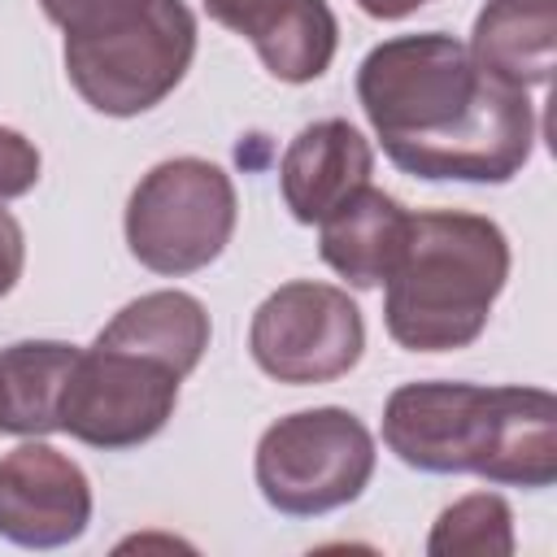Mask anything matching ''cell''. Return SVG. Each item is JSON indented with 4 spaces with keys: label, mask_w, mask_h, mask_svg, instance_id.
Wrapping results in <instances>:
<instances>
[{
    "label": "cell",
    "mask_w": 557,
    "mask_h": 557,
    "mask_svg": "<svg viewBox=\"0 0 557 557\" xmlns=\"http://www.w3.org/2000/svg\"><path fill=\"white\" fill-rule=\"evenodd\" d=\"M431 557H509L513 553V513L496 492H474L448 505L435 518L426 540Z\"/></svg>",
    "instance_id": "obj_16"
},
{
    "label": "cell",
    "mask_w": 557,
    "mask_h": 557,
    "mask_svg": "<svg viewBox=\"0 0 557 557\" xmlns=\"http://www.w3.org/2000/svg\"><path fill=\"white\" fill-rule=\"evenodd\" d=\"M104 348H126L148 361H161L178 379H187L209 348V313L187 292H148L113 313V322L96 335Z\"/></svg>",
    "instance_id": "obj_14"
},
{
    "label": "cell",
    "mask_w": 557,
    "mask_h": 557,
    "mask_svg": "<svg viewBox=\"0 0 557 557\" xmlns=\"http://www.w3.org/2000/svg\"><path fill=\"white\" fill-rule=\"evenodd\" d=\"M383 444L426 474L548 487L557 479V396L544 387L405 383L383 405Z\"/></svg>",
    "instance_id": "obj_2"
},
{
    "label": "cell",
    "mask_w": 557,
    "mask_h": 557,
    "mask_svg": "<svg viewBox=\"0 0 557 557\" xmlns=\"http://www.w3.org/2000/svg\"><path fill=\"white\" fill-rule=\"evenodd\" d=\"M509 278V239L483 213L426 209L387 274L383 322L409 352H453L483 335Z\"/></svg>",
    "instance_id": "obj_3"
},
{
    "label": "cell",
    "mask_w": 557,
    "mask_h": 557,
    "mask_svg": "<svg viewBox=\"0 0 557 557\" xmlns=\"http://www.w3.org/2000/svg\"><path fill=\"white\" fill-rule=\"evenodd\" d=\"M409 209L379 191V187H357L344 205H335L318 226V252L322 261L348 278L352 287H379L396 270L405 239H409Z\"/></svg>",
    "instance_id": "obj_12"
},
{
    "label": "cell",
    "mask_w": 557,
    "mask_h": 557,
    "mask_svg": "<svg viewBox=\"0 0 557 557\" xmlns=\"http://www.w3.org/2000/svg\"><path fill=\"white\" fill-rule=\"evenodd\" d=\"M39 4L65 35L109 30V26H122L148 9V0H39Z\"/></svg>",
    "instance_id": "obj_17"
},
{
    "label": "cell",
    "mask_w": 557,
    "mask_h": 557,
    "mask_svg": "<svg viewBox=\"0 0 557 557\" xmlns=\"http://www.w3.org/2000/svg\"><path fill=\"white\" fill-rule=\"evenodd\" d=\"M248 348L252 361L278 383H331L361 361L366 322L344 287L296 278L257 305Z\"/></svg>",
    "instance_id": "obj_7"
},
{
    "label": "cell",
    "mask_w": 557,
    "mask_h": 557,
    "mask_svg": "<svg viewBox=\"0 0 557 557\" xmlns=\"http://www.w3.org/2000/svg\"><path fill=\"white\" fill-rule=\"evenodd\" d=\"M374 435L339 405L300 409L257 440V487L287 518H318L357 500L374 474Z\"/></svg>",
    "instance_id": "obj_6"
},
{
    "label": "cell",
    "mask_w": 557,
    "mask_h": 557,
    "mask_svg": "<svg viewBox=\"0 0 557 557\" xmlns=\"http://www.w3.org/2000/svg\"><path fill=\"white\" fill-rule=\"evenodd\" d=\"M357 100L392 165L413 178L509 183L535 148L531 96L479 74L466 44L440 30L370 48Z\"/></svg>",
    "instance_id": "obj_1"
},
{
    "label": "cell",
    "mask_w": 557,
    "mask_h": 557,
    "mask_svg": "<svg viewBox=\"0 0 557 557\" xmlns=\"http://www.w3.org/2000/svg\"><path fill=\"white\" fill-rule=\"evenodd\" d=\"M466 52L492 83L513 91L544 87L557 61V0H487Z\"/></svg>",
    "instance_id": "obj_13"
},
{
    "label": "cell",
    "mask_w": 557,
    "mask_h": 557,
    "mask_svg": "<svg viewBox=\"0 0 557 557\" xmlns=\"http://www.w3.org/2000/svg\"><path fill=\"white\" fill-rule=\"evenodd\" d=\"M91 522V483L78 461L39 435L0 457V535L22 548L74 544Z\"/></svg>",
    "instance_id": "obj_9"
},
{
    "label": "cell",
    "mask_w": 557,
    "mask_h": 557,
    "mask_svg": "<svg viewBox=\"0 0 557 557\" xmlns=\"http://www.w3.org/2000/svg\"><path fill=\"white\" fill-rule=\"evenodd\" d=\"M370 170H374L370 139L344 117H322L287 144L278 161V187L292 218L313 226L335 205H344L357 187H366Z\"/></svg>",
    "instance_id": "obj_11"
},
{
    "label": "cell",
    "mask_w": 557,
    "mask_h": 557,
    "mask_svg": "<svg viewBox=\"0 0 557 557\" xmlns=\"http://www.w3.org/2000/svg\"><path fill=\"white\" fill-rule=\"evenodd\" d=\"M39 148L13 131V126H0V200H13V196H26L35 183H39Z\"/></svg>",
    "instance_id": "obj_18"
},
{
    "label": "cell",
    "mask_w": 557,
    "mask_h": 557,
    "mask_svg": "<svg viewBox=\"0 0 557 557\" xmlns=\"http://www.w3.org/2000/svg\"><path fill=\"white\" fill-rule=\"evenodd\" d=\"M22 261H26V239L22 226L9 209H0V296H9L22 278Z\"/></svg>",
    "instance_id": "obj_19"
},
{
    "label": "cell",
    "mask_w": 557,
    "mask_h": 557,
    "mask_svg": "<svg viewBox=\"0 0 557 557\" xmlns=\"http://www.w3.org/2000/svg\"><path fill=\"white\" fill-rule=\"evenodd\" d=\"M209 17L244 35L278 83H313L326 74L339 26L326 0H205Z\"/></svg>",
    "instance_id": "obj_10"
},
{
    "label": "cell",
    "mask_w": 557,
    "mask_h": 557,
    "mask_svg": "<svg viewBox=\"0 0 557 557\" xmlns=\"http://www.w3.org/2000/svg\"><path fill=\"white\" fill-rule=\"evenodd\" d=\"M422 4H431V0H357V9H361V13H370V17H379V22L409 17V13H413V9H422Z\"/></svg>",
    "instance_id": "obj_20"
},
{
    "label": "cell",
    "mask_w": 557,
    "mask_h": 557,
    "mask_svg": "<svg viewBox=\"0 0 557 557\" xmlns=\"http://www.w3.org/2000/svg\"><path fill=\"white\" fill-rule=\"evenodd\" d=\"M78 361L74 344L22 339L0 348V431L52 435L61 431V392Z\"/></svg>",
    "instance_id": "obj_15"
},
{
    "label": "cell",
    "mask_w": 557,
    "mask_h": 557,
    "mask_svg": "<svg viewBox=\"0 0 557 557\" xmlns=\"http://www.w3.org/2000/svg\"><path fill=\"white\" fill-rule=\"evenodd\" d=\"M178 374L126 348L91 344L61 392V431L74 440L117 453L148 444L178 405Z\"/></svg>",
    "instance_id": "obj_8"
},
{
    "label": "cell",
    "mask_w": 557,
    "mask_h": 557,
    "mask_svg": "<svg viewBox=\"0 0 557 557\" xmlns=\"http://www.w3.org/2000/svg\"><path fill=\"white\" fill-rule=\"evenodd\" d=\"M235 183L205 157L152 165L126 200V244L152 274H196L222 257L235 231Z\"/></svg>",
    "instance_id": "obj_5"
},
{
    "label": "cell",
    "mask_w": 557,
    "mask_h": 557,
    "mask_svg": "<svg viewBox=\"0 0 557 557\" xmlns=\"http://www.w3.org/2000/svg\"><path fill=\"white\" fill-rule=\"evenodd\" d=\"M196 57V17L183 0H148L122 26L65 35V74L104 117H135L161 104Z\"/></svg>",
    "instance_id": "obj_4"
}]
</instances>
